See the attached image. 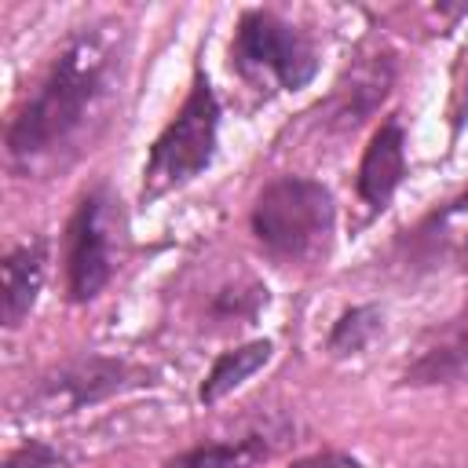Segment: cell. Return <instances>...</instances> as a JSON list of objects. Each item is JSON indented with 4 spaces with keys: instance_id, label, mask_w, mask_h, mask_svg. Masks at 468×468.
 I'll list each match as a JSON object with an SVG mask.
<instances>
[{
    "instance_id": "cell-1",
    "label": "cell",
    "mask_w": 468,
    "mask_h": 468,
    "mask_svg": "<svg viewBox=\"0 0 468 468\" xmlns=\"http://www.w3.org/2000/svg\"><path fill=\"white\" fill-rule=\"evenodd\" d=\"M124 66V26L99 18L80 26L51 58L40 84L7 121L4 150L18 176H40L66 165L106 121Z\"/></svg>"
},
{
    "instance_id": "cell-2",
    "label": "cell",
    "mask_w": 468,
    "mask_h": 468,
    "mask_svg": "<svg viewBox=\"0 0 468 468\" xmlns=\"http://www.w3.org/2000/svg\"><path fill=\"white\" fill-rule=\"evenodd\" d=\"M249 230L274 263L314 267L336 238L333 190L311 176H278L256 194Z\"/></svg>"
},
{
    "instance_id": "cell-3",
    "label": "cell",
    "mask_w": 468,
    "mask_h": 468,
    "mask_svg": "<svg viewBox=\"0 0 468 468\" xmlns=\"http://www.w3.org/2000/svg\"><path fill=\"white\" fill-rule=\"evenodd\" d=\"M219 117L223 110H219L216 88L208 73L197 66L179 110L165 121V128L150 143V154L143 165V186H139L143 205H154L165 194L183 190L212 165L219 146Z\"/></svg>"
},
{
    "instance_id": "cell-4",
    "label": "cell",
    "mask_w": 468,
    "mask_h": 468,
    "mask_svg": "<svg viewBox=\"0 0 468 468\" xmlns=\"http://www.w3.org/2000/svg\"><path fill=\"white\" fill-rule=\"evenodd\" d=\"M230 66L252 88L300 91L318 73V51L303 29L285 22L278 11H241L230 37Z\"/></svg>"
},
{
    "instance_id": "cell-5",
    "label": "cell",
    "mask_w": 468,
    "mask_h": 468,
    "mask_svg": "<svg viewBox=\"0 0 468 468\" xmlns=\"http://www.w3.org/2000/svg\"><path fill=\"white\" fill-rule=\"evenodd\" d=\"M124 234V212L121 201L106 186H91L69 223H66V296L73 303H91L117 271V249Z\"/></svg>"
},
{
    "instance_id": "cell-6",
    "label": "cell",
    "mask_w": 468,
    "mask_h": 468,
    "mask_svg": "<svg viewBox=\"0 0 468 468\" xmlns=\"http://www.w3.org/2000/svg\"><path fill=\"white\" fill-rule=\"evenodd\" d=\"M146 380V369L128 362V358H110V355H84L73 358L66 366H58L55 373L40 377V384L33 388L26 413L37 417H62V413H77L84 406L106 402L135 384Z\"/></svg>"
},
{
    "instance_id": "cell-7",
    "label": "cell",
    "mask_w": 468,
    "mask_h": 468,
    "mask_svg": "<svg viewBox=\"0 0 468 468\" xmlns=\"http://www.w3.org/2000/svg\"><path fill=\"white\" fill-rule=\"evenodd\" d=\"M468 252V194L431 208L413 230L395 241V260L402 271H439Z\"/></svg>"
},
{
    "instance_id": "cell-8",
    "label": "cell",
    "mask_w": 468,
    "mask_h": 468,
    "mask_svg": "<svg viewBox=\"0 0 468 468\" xmlns=\"http://www.w3.org/2000/svg\"><path fill=\"white\" fill-rule=\"evenodd\" d=\"M395 80V66L388 51H373L362 55V62H355V69L344 73V80L336 84V91L314 106V113H322V128L325 132H355L388 95Z\"/></svg>"
},
{
    "instance_id": "cell-9",
    "label": "cell",
    "mask_w": 468,
    "mask_h": 468,
    "mask_svg": "<svg viewBox=\"0 0 468 468\" xmlns=\"http://www.w3.org/2000/svg\"><path fill=\"white\" fill-rule=\"evenodd\" d=\"M468 377V303L424 333L413 358L406 362L399 384L402 388H439Z\"/></svg>"
},
{
    "instance_id": "cell-10",
    "label": "cell",
    "mask_w": 468,
    "mask_h": 468,
    "mask_svg": "<svg viewBox=\"0 0 468 468\" xmlns=\"http://www.w3.org/2000/svg\"><path fill=\"white\" fill-rule=\"evenodd\" d=\"M402 179H406V128L391 113L373 128L369 143L362 146V161H358V176H355L358 201L369 212H380V208H388V201L395 197Z\"/></svg>"
},
{
    "instance_id": "cell-11",
    "label": "cell",
    "mask_w": 468,
    "mask_h": 468,
    "mask_svg": "<svg viewBox=\"0 0 468 468\" xmlns=\"http://www.w3.org/2000/svg\"><path fill=\"white\" fill-rule=\"evenodd\" d=\"M48 278V238H26L11 245L0 260V322L4 329H18L44 289Z\"/></svg>"
},
{
    "instance_id": "cell-12",
    "label": "cell",
    "mask_w": 468,
    "mask_h": 468,
    "mask_svg": "<svg viewBox=\"0 0 468 468\" xmlns=\"http://www.w3.org/2000/svg\"><path fill=\"white\" fill-rule=\"evenodd\" d=\"M278 439L271 431H249L238 439H216V442H201L190 446L176 457L165 461V468H256L263 461H271Z\"/></svg>"
},
{
    "instance_id": "cell-13",
    "label": "cell",
    "mask_w": 468,
    "mask_h": 468,
    "mask_svg": "<svg viewBox=\"0 0 468 468\" xmlns=\"http://www.w3.org/2000/svg\"><path fill=\"white\" fill-rule=\"evenodd\" d=\"M271 355H274V344H271L267 336H256V340H245V344L223 351V355L212 362V369L205 373L201 388H197L201 406H216V402H223L227 395H234L252 373H260V369L271 362Z\"/></svg>"
},
{
    "instance_id": "cell-14",
    "label": "cell",
    "mask_w": 468,
    "mask_h": 468,
    "mask_svg": "<svg viewBox=\"0 0 468 468\" xmlns=\"http://www.w3.org/2000/svg\"><path fill=\"white\" fill-rule=\"evenodd\" d=\"M380 333H384V311L377 303H355L333 322V329L325 336V347H329L333 358L362 355Z\"/></svg>"
},
{
    "instance_id": "cell-15",
    "label": "cell",
    "mask_w": 468,
    "mask_h": 468,
    "mask_svg": "<svg viewBox=\"0 0 468 468\" xmlns=\"http://www.w3.org/2000/svg\"><path fill=\"white\" fill-rule=\"evenodd\" d=\"M263 307H267V285H260L256 278H241V282H227L212 292L208 318L219 325H249Z\"/></svg>"
},
{
    "instance_id": "cell-16",
    "label": "cell",
    "mask_w": 468,
    "mask_h": 468,
    "mask_svg": "<svg viewBox=\"0 0 468 468\" xmlns=\"http://www.w3.org/2000/svg\"><path fill=\"white\" fill-rule=\"evenodd\" d=\"M4 468H66L62 453L40 439H29L22 446H15L7 457H4Z\"/></svg>"
},
{
    "instance_id": "cell-17",
    "label": "cell",
    "mask_w": 468,
    "mask_h": 468,
    "mask_svg": "<svg viewBox=\"0 0 468 468\" xmlns=\"http://www.w3.org/2000/svg\"><path fill=\"white\" fill-rule=\"evenodd\" d=\"M289 468H366L358 457L344 453V450H318V453H307L300 461H292Z\"/></svg>"
}]
</instances>
